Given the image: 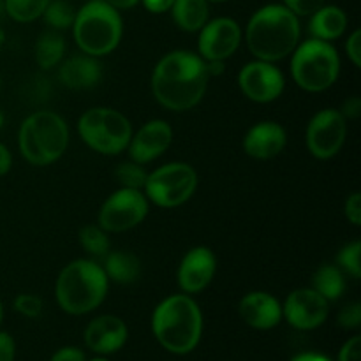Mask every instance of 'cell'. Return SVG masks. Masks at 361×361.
<instances>
[{
  "label": "cell",
  "mask_w": 361,
  "mask_h": 361,
  "mask_svg": "<svg viewBox=\"0 0 361 361\" xmlns=\"http://www.w3.org/2000/svg\"><path fill=\"white\" fill-rule=\"evenodd\" d=\"M338 361H361V337H353L344 344L338 355Z\"/></svg>",
  "instance_id": "obj_36"
},
{
  "label": "cell",
  "mask_w": 361,
  "mask_h": 361,
  "mask_svg": "<svg viewBox=\"0 0 361 361\" xmlns=\"http://www.w3.org/2000/svg\"><path fill=\"white\" fill-rule=\"evenodd\" d=\"M14 341L9 334L0 331V361H13L14 360Z\"/></svg>",
  "instance_id": "obj_38"
},
{
  "label": "cell",
  "mask_w": 361,
  "mask_h": 361,
  "mask_svg": "<svg viewBox=\"0 0 361 361\" xmlns=\"http://www.w3.org/2000/svg\"><path fill=\"white\" fill-rule=\"evenodd\" d=\"M169 11L176 27L185 32H200L210 20L207 0H175Z\"/></svg>",
  "instance_id": "obj_22"
},
{
  "label": "cell",
  "mask_w": 361,
  "mask_h": 361,
  "mask_svg": "<svg viewBox=\"0 0 361 361\" xmlns=\"http://www.w3.org/2000/svg\"><path fill=\"white\" fill-rule=\"evenodd\" d=\"M14 310L25 317H37L42 312V300L30 293H21L14 300Z\"/></svg>",
  "instance_id": "obj_31"
},
{
  "label": "cell",
  "mask_w": 361,
  "mask_h": 361,
  "mask_svg": "<svg viewBox=\"0 0 361 361\" xmlns=\"http://www.w3.org/2000/svg\"><path fill=\"white\" fill-rule=\"evenodd\" d=\"M108 286L109 279L101 264L92 259H76L62 268L56 279V302L67 314H88L104 302Z\"/></svg>",
  "instance_id": "obj_4"
},
{
  "label": "cell",
  "mask_w": 361,
  "mask_h": 361,
  "mask_svg": "<svg viewBox=\"0 0 361 361\" xmlns=\"http://www.w3.org/2000/svg\"><path fill=\"white\" fill-rule=\"evenodd\" d=\"M80 243L85 252L94 257H104L109 252L108 233L99 224H87L80 231Z\"/></svg>",
  "instance_id": "obj_28"
},
{
  "label": "cell",
  "mask_w": 361,
  "mask_h": 361,
  "mask_svg": "<svg viewBox=\"0 0 361 361\" xmlns=\"http://www.w3.org/2000/svg\"><path fill=\"white\" fill-rule=\"evenodd\" d=\"M330 302L314 288L295 289L282 305V317L296 330H314L326 321Z\"/></svg>",
  "instance_id": "obj_14"
},
{
  "label": "cell",
  "mask_w": 361,
  "mask_h": 361,
  "mask_svg": "<svg viewBox=\"0 0 361 361\" xmlns=\"http://www.w3.org/2000/svg\"><path fill=\"white\" fill-rule=\"evenodd\" d=\"M341 56L331 42L309 39L295 48L291 74L300 88L307 92H324L337 81Z\"/></svg>",
  "instance_id": "obj_7"
},
{
  "label": "cell",
  "mask_w": 361,
  "mask_h": 361,
  "mask_svg": "<svg viewBox=\"0 0 361 361\" xmlns=\"http://www.w3.org/2000/svg\"><path fill=\"white\" fill-rule=\"evenodd\" d=\"M338 324L345 330H353L361 324V305L358 302L348 303L344 309L338 312Z\"/></svg>",
  "instance_id": "obj_33"
},
{
  "label": "cell",
  "mask_w": 361,
  "mask_h": 361,
  "mask_svg": "<svg viewBox=\"0 0 361 361\" xmlns=\"http://www.w3.org/2000/svg\"><path fill=\"white\" fill-rule=\"evenodd\" d=\"M42 18L51 30L62 32L73 27L76 9L67 0H51L42 13Z\"/></svg>",
  "instance_id": "obj_27"
},
{
  "label": "cell",
  "mask_w": 361,
  "mask_h": 361,
  "mask_svg": "<svg viewBox=\"0 0 361 361\" xmlns=\"http://www.w3.org/2000/svg\"><path fill=\"white\" fill-rule=\"evenodd\" d=\"M73 35L78 48L99 59L115 51L122 41L123 23L120 11L104 0H90L80 11L73 23Z\"/></svg>",
  "instance_id": "obj_5"
},
{
  "label": "cell",
  "mask_w": 361,
  "mask_h": 361,
  "mask_svg": "<svg viewBox=\"0 0 361 361\" xmlns=\"http://www.w3.org/2000/svg\"><path fill=\"white\" fill-rule=\"evenodd\" d=\"M207 2H228V0H207Z\"/></svg>",
  "instance_id": "obj_48"
},
{
  "label": "cell",
  "mask_w": 361,
  "mask_h": 361,
  "mask_svg": "<svg viewBox=\"0 0 361 361\" xmlns=\"http://www.w3.org/2000/svg\"><path fill=\"white\" fill-rule=\"evenodd\" d=\"M324 4H326V0H284V6L298 18L312 16Z\"/></svg>",
  "instance_id": "obj_32"
},
{
  "label": "cell",
  "mask_w": 361,
  "mask_h": 361,
  "mask_svg": "<svg viewBox=\"0 0 361 361\" xmlns=\"http://www.w3.org/2000/svg\"><path fill=\"white\" fill-rule=\"evenodd\" d=\"M51 0H4L6 14L18 23H30L42 16Z\"/></svg>",
  "instance_id": "obj_26"
},
{
  "label": "cell",
  "mask_w": 361,
  "mask_h": 361,
  "mask_svg": "<svg viewBox=\"0 0 361 361\" xmlns=\"http://www.w3.org/2000/svg\"><path fill=\"white\" fill-rule=\"evenodd\" d=\"M6 14V4H4V0H0V18Z\"/></svg>",
  "instance_id": "obj_45"
},
{
  "label": "cell",
  "mask_w": 361,
  "mask_h": 361,
  "mask_svg": "<svg viewBox=\"0 0 361 361\" xmlns=\"http://www.w3.org/2000/svg\"><path fill=\"white\" fill-rule=\"evenodd\" d=\"M127 326L116 316H99L85 330V344L97 355H109L115 353L126 344Z\"/></svg>",
  "instance_id": "obj_19"
},
{
  "label": "cell",
  "mask_w": 361,
  "mask_h": 361,
  "mask_svg": "<svg viewBox=\"0 0 361 361\" xmlns=\"http://www.w3.org/2000/svg\"><path fill=\"white\" fill-rule=\"evenodd\" d=\"M102 69L95 56L76 55L60 63L59 80L71 90H87L101 81Z\"/></svg>",
  "instance_id": "obj_20"
},
{
  "label": "cell",
  "mask_w": 361,
  "mask_h": 361,
  "mask_svg": "<svg viewBox=\"0 0 361 361\" xmlns=\"http://www.w3.org/2000/svg\"><path fill=\"white\" fill-rule=\"evenodd\" d=\"M4 120H6V116H4V113L0 111V129H2V126H4Z\"/></svg>",
  "instance_id": "obj_46"
},
{
  "label": "cell",
  "mask_w": 361,
  "mask_h": 361,
  "mask_svg": "<svg viewBox=\"0 0 361 361\" xmlns=\"http://www.w3.org/2000/svg\"><path fill=\"white\" fill-rule=\"evenodd\" d=\"M147 176L148 173L145 171L143 164H137V162L134 161L122 162V164L115 169V178L122 189L143 190Z\"/></svg>",
  "instance_id": "obj_29"
},
{
  "label": "cell",
  "mask_w": 361,
  "mask_h": 361,
  "mask_svg": "<svg viewBox=\"0 0 361 361\" xmlns=\"http://www.w3.org/2000/svg\"><path fill=\"white\" fill-rule=\"evenodd\" d=\"M147 215L148 200L143 190L120 187L102 203L99 212V226L106 233H123L141 224Z\"/></svg>",
  "instance_id": "obj_10"
},
{
  "label": "cell",
  "mask_w": 361,
  "mask_h": 361,
  "mask_svg": "<svg viewBox=\"0 0 361 361\" xmlns=\"http://www.w3.org/2000/svg\"><path fill=\"white\" fill-rule=\"evenodd\" d=\"M238 85L243 95L249 97L250 101L267 104V102L281 97L286 87V80L281 69L271 62L254 60L242 67L238 74Z\"/></svg>",
  "instance_id": "obj_13"
},
{
  "label": "cell",
  "mask_w": 361,
  "mask_h": 361,
  "mask_svg": "<svg viewBox=\"0 0 361 361\" xmlns=\"http://www.w3.org/2000/svg\"><path fill=\"white\" fill-rule=\"evenodd\" d=\"M106 4H109L111 7H115L116 11H127L133 9L134 6L140 4V0H104Z\"/></svg>",
  "instance_id": "obj_42"
},
{
  "label": "cell",
  "mask_w": 361,
  "mask_h": 361,
  "mask_svg": "<svg viewBox=\"0 0 361 361\" xmlns=\"http://www.w3.org/2000/svg\"><path fill=\"white\" fill-rule=\"evenodd\" d=\"M78 133L94 152L116 155L126 150L133 137L129 118L113 108H90L80 116Z\"/></svg>",
  "instance_id": "obj_8"
},
{
  "label": "cell",
  "mask_w": 361,
  "mask_h": 361,
  "mask_svg": "<svg viewBox=\"0 0 361 361\" xmlns=\"http://www.w3.org/2000/svg\"><path fill=\"white\" fill-rule=\"evenodd\" d=\"M51 361H85V355L76 348H63L53 355Z\"/></svg>",
  "instance_id": "obj_39"
},
{
  "label": "cell",
  "mask_w": 361,
  "mask_h": 361,
  "mask_svg": "<svg viewBox=\"0 0 361 361\" xmlns=\"http://www.w3.org/2000/svg\"><path fill=\"white\" fill-rule=\"evenodd\" d=\"M4 44H6V32H4V28H0V49Z\"/></svg>",
  "instance_id": "obj_44"
},
{
  "label": "cell",
  "mask_w": 361,
  "mask_h": 361,
  "mask_svg": "<svg viewBox=\"0 0 361 361\" xmlns=\"http://www.w3.org/2000/svg\"><path fill=\"white\" fill-rule=\"evenodd\" d=\"M104 271L116 284H133L141 275V263L127 250H111L104 256Z\"/></svg>",
  "instance_id": "obj_23"
},
{
  "label": "cell",
  "mask_w": 361,
  "mask_h": 361,
  "mask_svg": "<svg viewBox=\"0 0 361 361\" xmlns=\"http://www.w3.org/2000/svg\"><path fill=\"white\" fill-rule=\"evenodd\" d=\"M300 35L298 16L284 4H270L250 16L245 28V44L254 59L274 63L295 51Z\"/></svg>",
  "instance_id": "obj_2"
},
{
  "label": "cell",
  "mask_w": 361,
  "mask_h": 361,
  "mask_svg": "<svg viewBox=\"0 0 361 361\" xmlns=\"http://www.w3.org/2000/svg\"><path fill=\"white\" fill-rule=\"evenodd\" d=\"M0 87H2V76H0Z\"/></svg>",
  "instance_id": "obj_50"
},
{
  "label": "cell",
  "mask_w": 361,
  "mask_h": 361,
  "mask_svg": "<svg viewBox=\"0 0 361 361\" xmlns=\"http://www.w3.org/2000/svg\"><path fill=\"white\" fill-rule=\"evenodd\" d=\"M2 317H4V307H2V302H0V323H2Z\"/></svg>",
  "instance_id": "obj_47"
},
{
  "label": "cell",
  "mask_w": 361,
  "mask_h": 361,
  "mask_svg": "<svg viewBox=\"0 0 361 361\" xmlns=\"http://www.w3.org/2000/svg\"><path fill=\"white\" fill-rule=\"evenodd\" d=\"M288 143L284 127L277 122H259L243 137V152L257 161H268L281 154Z\"/></svg>",
  "instance_id": "obj_17"
},
{
  "label": "cell",
  "mask_w": 361,
  "mask_h": 361,
  "mask_svg": "<svg viewBox=\"0 0 361 361\" xmlns=\"http://www.w3.org/2000/svg\"><path fill=\"white\" fill-rule=\"evenodd\" d=\"M140 2H143L145 9L150 11V13L162 14V13H168V11L171 9L175 0H140Z\"/></svg>",
  "instance_id": "obj_40"
},
{
  "label": "cell",
  "mask_w": 361,
  "mask_h": 361,
  "mask_svg": "<svg viewBox=\"0 0 361 361\" xmlns=\"http://www.w3.org/2000/svg\"><path fill=\"white\" fill-rule=\"evenodd\" d=\"M338 268H341L344 274L351 275L353 279L361 277V243L360 242H353L348 243L344 249L338 252Z\"/></svg>",
  "instance_id": "obj_30"
},
{
  "label": "cell",
  "mask_w": 361,
  "mask_h": 361,
  "mask_svg": "<svg viewBox=\"0 0 361 361\" xmlns=\"http://www.w3.org/2000/svg\"><path fill=\"white\" fill-rule=\"evenodd\" d=\"M173 141V129L164 120H150L143 127L133 133L129 145L130 161L137 164H147V162L155 161L161 157L169 148Z\"/></svg>",
  "instance_id": "obj_16"
},
{
  "label": "cell",
  "mask_w": 361,
  "mask_h": 361,
  "mask_svg": "<svg viewBox=\"0 0 361 361\" xmlns=\"http://www.w3.org/2000/svg\"><path fill=\"white\" fill-rule=\"evenodd\" d=\"M345 217L355 226L361 224V194L353 192L345 201Z\"/></svg>",
  "instance_id": "obj_35"
},
{
  "label": "cell",
  "mask_w": 361,
  "mask_h": 361,
  "mask_svg": "<svg viewBox=\"0 0 361 361\" xmlns=\"http://www.w3.org/2000/svg\"><path fill=\"white\" fill-rule=\"evenodd\" d=\"M21 155L34 166H48L59 161L69 147V127L55 111L41 109L21 123L18 133Z\"/></svg>",
  "instance_id": "obj_6"
},
{
  "label": "cell",
  "mask_w": 361,
  "mask_h": 361,
  "mask_svg": "<svg viewBox=\"0 0 361 361\" xmlns=\"http://www.w3.org/2000/svg\"><path fill=\"white\" fill-rule=\"evenodd\" d=\"M152 330L166 351L187 355L200 342L203 316L189 295H173L157 305L152 317Z\"/></svg>",
  "instance_id": "obj_3"
},
{
  "label": "cell",
  "mask_w": 361,
  "mask_h": 361,
  "mask_svg": "<svg viewBox=\"0 0 361 361\" xmlns=\"http://www.w3.org/2000/svg\"><path fill=\"white\" fill-rule=\"evenodd\" d=\"M66 39L60 32L48 30L35 42V62L41 69H51L62 62L66 55Z\"/></svg>",
  "instance_id": "obj_24"
},
{
  "label": "cell",
  "mask_w": 361,
  "mask_h": 361,
  "mask_svg": "<svg viewBox=\"0 0 361 361\" xmlns=\"http://www.w3.org/2000/svg\"><path fill=\"white\" fill-rule=\"evenodd\" d=\"M242 39V28L231 18L208 20L197 39L200 56L204 62H224L238 49Z\"/></svg>",
  "instance_id": "obj_12"
},
{
  "label": "cell",
  "mask_w": 361,
  "mask_h": 361,
  "mask_svg": "<svg viewBox=\"0 0 361 361\" xmlns=\"http://www.w3.org/2000/svg\"><path fill=\"white\" fill-rule=\"evenodd\" d=\"M197 173L185 162H169L148 173L143 194L161 208H176L196 192Z\"/></svg>",
  "instance_id": "obj_9"
},
{
  "label": "cell",
  "mask_w": 361,
  "mask_h": 361,
  "mask_svg": "<svg viewBox=\"0 0 361 361\" xmlns=\"http://www.w3.org/2000/svg\"><path fill=\"white\" fill-rule=\"evenodd\" d=\"M338 111H341V115L345 120H356L361 115V99L358 95H353V97L345 99L344 104H342V108Z\"/></svg>",
  "instance_id": "obj_37"
},
{
  "label": "cell",
  "mask_w": 361,
  "mask_h": 361,
  "mask_svg": "<svg viewBox=\"0 0 361 361\" xmlns=\"http://www.w3.org/2000/svg\"><path fill=\"white\" fill-rule=\"evenodd\" d=\"M345 51H348V56L353 62V66L360 67L361 66V30L360 28H356V30L348 37V42H345Z\"/></svg>",
  "instance_id": "obj_34"
},
{
  "label": "cell",
  "mask_w": 361,
  "mask_h": 361,
  "mask_svg": "<svg viewBox=\"0 0 361 361\" xmlns=\"http://www.w3.org/2000/svg\"><path fill=\"white\" fill-rule=\"evenodd\" d=\"M348 136V120L338 109L316 113L307 127V147L316 159L326 161L342 150Z\"/></svg>",
  "instance_id": "obj_11"
},
{
  "label": "cell",
  "mask_w": 361,
  "mask_h": 361,
  "mask_svg": "<svg viewBox=\"0 0 361 361\" xmlns=\"http://www.w3.org/2000/svg\"><path fill=\"white\" fill-rule=\"evenodd\" d=\"M312 288L319 293L321 296L331 302V300H338L342 293L345 291V279L344 271L334 264H323L319 270L314 274Z\"/></svg>",
  "instance_id": "obj_25"
},
{
  "label": "cell",
  "mask_w": 361,
  "mask_h": 361,
  "mask_svg": "<svg viewBox=\"0 0 361 361\" xmlns=\"http://www.w3.org/2000/svg\"><path fill=\"white\" fill-rule=\"evenodd\" d=\"M345 30H348V16L341 7L324 4L319 11L310 16L309 32L314 39L331 42L342 37Z\"/></svg>",
  "instance_id": "obj_21"
},
{
  "label": "cell",
  "mask_w": 361,
  "mask_h": 361,
  "mask_svg": "<svg viewBox=\"0 0 361 361\" xmlns=\"http://www.w3.org/2000/svg\"><path fill=\"white\" fill-rule=\"evenodd\" d=\"M90 361H108V360H104V358H94V360H90Z\"/></svg>",
  "instance_id": "obj_49"
},
{
  "label": "cell",
  "mask_w": 361,
  "mask_h": 361,
  "mask_svg": "<svg viewBox=\"0 0 361 361\" xmlns=\"http://www.w3.org/2000/svg\"><path fill=\"white\" fill-rule=\"evenodd\" d=\"M240 317L256 330H271L282 319V305L274 295L254 291L243 296L238 305Z\"/></svg>",
  "instance_id": "obj_18"
},
{
  "label": "cell",
  "mask_w": 361,
  "mask_h": 361,
  "mask_svg": "<svg viewBox=\"0 0 361 361\" xmlns=\"http://www.w3.org/2000/svg\"><path fill=\"white\" fill-rule=\"evenodd\" d=\"M217 257L208 247H194L183 256L176 271V281L185 295L201 293L215 277Z\"/></svg>",
  "instance_id": "obj_15"
},
{
  "label": "cell",
  "mask_w": 361,
  "mask_h": 361,
  "mask_svg": "<svg viewBox=\"0 0 361 361\" xmlns=\"http://www.w3.org/2000/svg\"><path fill=\"white\" fill-rule=\"evenodd\" d=\"M207 62L185 49L162 56L152 74V92L161 106L171 111L192 109L208 88Z\"/></svg>",
  "instance_id": "obj_1"
},
{
  "label": "cell",
  "mask_w": 361,
  "mask_h": 361,
  "mask_svg": "<svg viewBox=\"0 0 361 361\" xmlns=\"http://www.w3.org/2000/svg\"><path fill=\"white\" fill-rule=\"evenodd\" d=\"M11 164H13V157H11V152L7 150L6 145L0 143V176H4L7 171H9Z\"/></svg>",
  "instance_id": "obj_41"
},
{
  "label": "cell",
  "mask_w": 361,
  "mask_h": 361,
  "mask_svg": "<svg viewBox=\"0 0 361 361\" xmlns=\"http://www.w3.org/2000/svg\"><path fill=\"white\" fill-rule=\"evenodd\" d=\"M293 361H330L326 356H321V355H314V353H307V355H300L296 356Z\"/></svg>",
  "instance_id": "obj_43"
}]
</instances>
